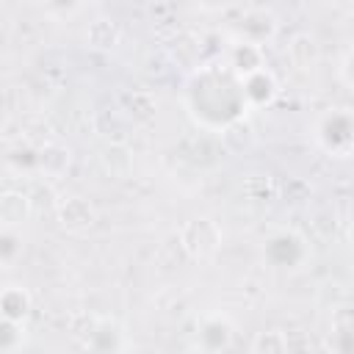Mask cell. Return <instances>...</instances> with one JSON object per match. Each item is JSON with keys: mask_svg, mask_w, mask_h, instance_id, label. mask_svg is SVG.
<instances>
[{"mask_svg": "<svg viewBox=\"0 0 354 354\" xmlns=\"http://www.w3.org/2000/svg\"><path fill=\"white\" fill-rule=\"evenodd\" d=\"M188 108L194 119L207 130H218L230 119L249 111L241 97L238 75L213 64H202L199 69H194L188 83Z\"/></svg>", "mask_w": 354, "mask_h": 354, "instance_id": "1", "label": "cell"}, {"mask_svg": "<svg viewBox=\"0 0 354 354\" xmlns=\"http://www.w3.org/2000/svg\"><path fill=\"white\" fill-rule=\"evenodd\" d=\"M318 147L332 158H351L354 149V116L348 108L326 111L315 124Z\"/></svg>", "mask_w": 354, "mask_h": 354, "instance_id": "2", "label": "cell"}, {"mask_svg": "<svg viewBox=\"0 0 354 354\" xmlns=\"http://www.w3.org/2000/svg\"><path fill=\"white\" fill-rule=\"evenodd\" d=\"M177 246L188 260H210L221 249V227L207 216L188 218L177 232Z\"/></svg>", "mask_w": 354, "mask_h": 354, "instance_id": "3", "label": "cell"}, {"mask_svg": "<svg viewBox=\"0 0 354 354\" xmlns=\"http://www.w3.org/2000/svg\"><path fill=\"white\" fill-rule=\"evenodd\" d=\"M263 257L274 266V268H301L310 257V246L304 241V235H299L296 230H279L274 232L266 246H263Z\"/></svg>", "mask_w": 354, "mask_h": 354, "instance_id": "4", "label": "cell"}, {"mask_svg": "<svg viewBox=\"0 0 354 354\" xmlns=\"http://www.w3.org/2000/svg\"><path fill=\"white\" fill-rule=\"evenodd\" d=\"M238 80H241V97H243L246 108H252V111L268 108L279 97V80L268 66H260V69H254Z\"/></svg>", "mask_w": 354, "mask_h": 354, "instance_id": "5", "label": "cell"}, {"mask_svg": "<svg viewBox=\"0 0 354 354\" xmlns=\"http://www.w3.org/2000/svg\"><path fill=\"white\" fill-rule=\"evenodd\" d=\"M55 218H58L61 230H66L72 235H80V232H88L94 227L97 210L86 196H66V199H58Z\"/></svg>", "mask_w": 354, "mask_h": 354, "instance_id": "6", "label": "cell"}, {"mask_svg": "<svg viewBox=\"0 0 354 354\" xmlns=\"http://www.w3.org/2000/svg\"><path fill=\"white\" fill-rule=\"evenodd\" d=\"M232 337H235V326L221 313L205 315L196 326V346L202 351H224L232 346Z\"/></svg>", "mask_w": 354, "mask_h": 354, "instance_id": "7", "label": "cell"}, {"mask_svg": "<svg viewBox=\"0 0 354 354\" xmlns=\"http://www.w3.org/2000/svg\"><path fill=\"white\" fill-rule=\"evenodd\" d=\"M83 346L88 351H102V354H108V351H124L127 348V332H124L122 321H116L111 315H97L94 329H91V335L86 337Z\"/></svg>", "mask_w": 354, "mask_h": 354, "instance_id": "8", "label": "cell"}, {"mask_svg": "<svg viewBox=\"0 0 354 354\" xmlns=\"http://www.w3.org/2000/svg\"><path fill=\"white\" fill-rule=\"evenodd\" d=\"M277 28H279V22H277V17L271 11L249 8V11H243V17L238 22V39H246V41L263 47L277 36Z\"/></svg>", "mask_w": 354, "mask_h": 354, "instance_id": "9", "label": "cell"}, {"mask_svg": "<svg viewBox=\"0 0 354 354\" xmlns=\"http://www.w3.org/2000/svg\"><path fill=\"white\" fill-rule=\"evenodd\" d=\"M218 138L230 155H246L257 147V133L246 116H235L224 127H218Z\"/></svg>", "mask_w": 354, "mask_h": 354, "instance_id": "10", "label": "cell"}, {"mask_svg": "<svg viewBox=\"0 0 354 354\" xmlns=\"http://www.w3.org/2000/svg\"><path fill=\"white\" fill-rule=\"evenodd\" d=\"M260 66H266V50L260 44H252L246 39H238L235 44H230V50H227V69L232 75L243 77V75H249V72H254Z\"/></svg>", "mask_w": 354, "mask_h": 354, "instance_id": "11", "label": "cell"}, {"mask_svg": "<svg viewBox=\"0 0 354 354\" xmlns=\"http://www.w3.org/2000/svg\"><path fill=\"white\" fill-rule=\"evenodd\" d=\"M72 163V149L66 144H58V141H47L36 149V169L41 171V177H61L66 174Z\"/></svg>", "mask_w": 354, "mask_h": 354, "instance_id": "12", "label": "cell"}, {"mask_svg": "<svg viewBox=\"0 0 354 354\" xmlns=\"http://www.w3.org/2000/svg\"><path fill=\"white\" fill-rule=\"evenodd\" d=\"M332 313V335L326 340V348L332 351H351L354 348V310L351 304H340Z\"/></svg>", "mask_w": 354, "mask_h": 354, "instance_id": "13", "label": "cell"}, {"mask_svg": "<svg viewBox=\"0 0 354 354\" xmlns=\"http://www.w3.org/2000/svg\"><path fill=\"white\" fill-rule=\"evenodd\" d=\"M119 41H122V30H119V25L113 19L97 17V19L88 22V28H86V44H88V50L111 53Z\"/></svg>", "mask_w": 354, "mask_h": 354, "instance_id": "14", "label": "cell"}, {"mask_svg": "<svg viewBox=\"0 0 354 354\" xmlns=\"http://www.w3.org/2000/svg\"><path fill=\"white\" fill-rule=\"evenodd\" d=\"M33 216L30 199L25 191H3L0 194V224L3 227H19Z\"/></svg>", "mask_w": 354, "mask_h": 354, "instance_id": "15", "label": "cell"}, {"mask_svg": "<svg viewBox=\"0 0 354 354\" xmlns=\"http://www.w3.org/2000/svg\"><path fill=\"white\" fill-rule=\"evenodd\" d=\"M100 163H102V169H105L108 174H113V177L130 174V169H133V149H130V144H127V141H119V138L108 141V144L100 149Z\"/></svg>", "mask_w": 354, "mask_h": 354, "instance_id": "16", "label": "cell"}, {"mask_svg": "<svg viewBox=\"0 0 354 354\" xmlns=\"http://www.w3.org/2000/svg\"><path fill=\"white\" fill-rule=\"evenodd\" d=\"M33 310V299L22 285H8L0 290V315L11 318V321H25Z\"/></svg>", "mask_w": 354, "mask_h": 354, "instance_id": "17", "label": "cell"}, {"mask_svg": "<svg viewBox=\"0 0 354 354\" xmlns=\"http://www.w3.org/2000/svg\"><path fill=\"white\" fill-rule=\"evenodd\" d=\"M318 41L310 36V33H296L290 41H288V61L296 66V69H313L318 64Z\"/></svg>", "mask_w": 354, "mask_h": 354, "instance_id": "18", "label": "cell"}, {"mask_svg": "<svg viewBox=\"0 0 354 354\" xmlns=\"http://www.w3.org/2000/svg\"><path fill=\"white\" fill-rule=\"evenodd\" d=\"M28 199H30V207H33V213H55V207H58V191H55V185L47 180V177H36V180H30V185H28Z\"/></svg>", "mask_w": 354, "mask_h": 354, "instance_id": "19", "label": "cell"}, {"mask_svg": "<svg viewBox=\"0 0 354 354\" xmlns=\"http://www.w3.org/2000/svg\"><path fill=\"white\" fill-rule=\"evenodd\" d=\"M254 354H279V351H288L290 348V340L282 329H266V332H257L252 346H249Z\"/></svg>", "mask_w": 354, "mask_h": 354, "instance_id": "20", "label": "cell"}, {"mask_svg": "<svg viewBox=\"0 0 354 354\" xmlns=\"http://www.w3.org/2000/svg\"><path fill=\"white\" fill-rule=\"evenodd\" d=\"M122 111L133 122H149L155 116V100L147 91H136V94H127L124 97V108Z\"/></svg>", "mask_w": 354, "mask_h": 354, "instance_id": "21", "label": "cell"}, {"mask_svg": "<svg viewBox=\"0 0 354 354\" xmlns=\"http://www.w3.org/2000/svg\"><path fill=\"white\" fill-rule=\"evenodd\" d=\"M22 254V238L14 232V227L0 230V266H14Z\"/></svg>", "mask_w": 354, "mask_h": 354, "instance_id": "22", "label": "cell"}, {"mask_svg": "<svg viewBox=\"0 0 354 354\" xmlns=\"http://www.w3.org/2000/svg\"><path fill=\"white\" fill-rule=\"evenodd\" d=\"M22 343H25L22 324L0 315V351H17Z\"/></svg>", "mask_w": 354, "mask_h": 354, "instance_id": "23", "label": "cell"}, {"mask_svg": "<svg viewBox=\"0 0 354 354\" xmlns=\"http://www.w3.org/2000/svg\"><path fill=\"white\" fill-rule=\"evenodd\" d=\"M346 301H348V288H346V285H340V282H326V285H321V290H318V307L335 310V307H340V304H346Z\"/></svg>", "mask_w": 354, "mask_h": 354, "instance_id": "24", "label": "cell"}, {"mask_svg": "<svg viewBox=\"0 0 354 354\" xmlns=\"http://www.w3.org/2000/svg\"><path fill=\"white\" fill-rule=\"evenodd\" d=\"M246 191L254 196V199H266V202H271L274 196H277V183L268 177V174H254L249 183H246Z\"/></svg>", "mask_w": 354, "mask_h": 354, "instance_id": "25", "label": "cell"}, {"mask_svg": "<svg viewBox=\"0 0 354 354\" xmlns=\"http://www.w3.org/2000/svg\"><path fill=\"white\" fill-rule=\"evenodd\" d=\"M94 321H97V315H88V313L75 315V318L69 321V335H72L75 340L86 343V337H88V335H91V329H94Z\"/></svg>", "mask_w": 354, "mask_h": 354, "instance_id": "26", "label": "cell"}, {"mask_svg": "<svg viewBox=\"0 0 354 354\" xmlns=\"http://www.w3.org/2000/svg\"><path fill=\"white\" fill-rule=\"evenodd\" d=\"M44 3H47L50 14H55V17H72L83 6V0H44Z\"/></svg>", "mask_w": 354, "mask_h": 354, "instance_id": "27", "label": "cell"}, {"mask_svg": "<svg viewBox=\"0 0 354 354\" xmlns=\"http://www.w3.org/2000/svg\"><path fill=\"white\" fill-rule=\"evenodd\" d=\"M340 80H343L346 88L354 86V77H351V50H346L343 58H340Z\"/></svg>", "mask_w": 354, "mask_h": 354, "instance_id": "28", "label": "cell"}, {"mask_svg": "<svg viewBox=\"0 0 354 354\" xmlns=\"http://www.w3.org/2000/svg\"><path fill=\"white\" fill-rule=\"evenodd\" d=\"M202 8H207V11H221V8H227L232 0H196Z\"/></svg>", "mask_w": 354, "mask_h": 354, "instance_id": "29", "label": "cell"}]
</instances>
